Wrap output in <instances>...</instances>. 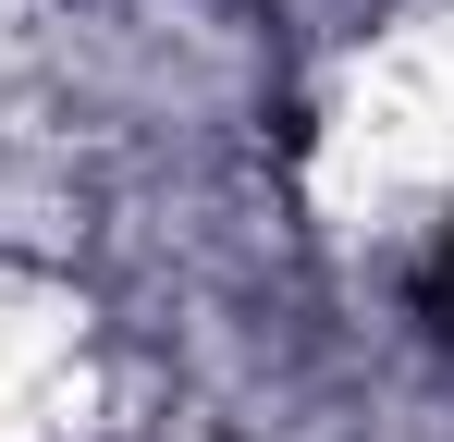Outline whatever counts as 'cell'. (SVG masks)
<instances>
[{
  "label": "cell",
  "instance_id": "1",
  "mask_svg": "<svg viewBox=\"0 0 454 442\" xmlns=\"http://www.w3.org/2000/svg\"><path fill=\"white\" fill-rule=\"evenodd\" d=\"M418 320H430V332L454 344V233L430 246V258H418Z\"/></svg>",
  "mask_w": 454,
  "mask_h": 442
}]
</instances>
